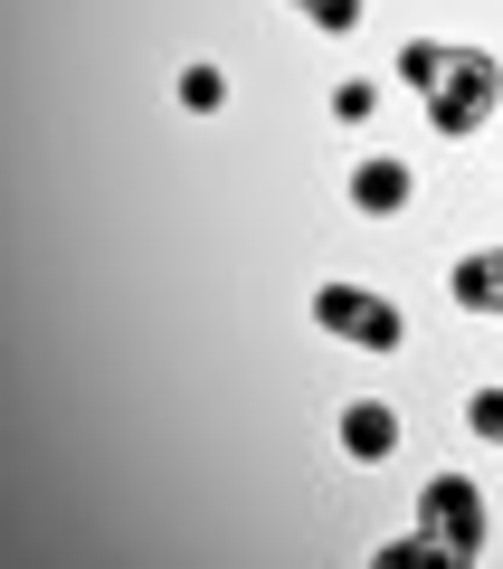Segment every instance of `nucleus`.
<instances>
[{
  "label": "nucleus",
  "instance_id": "obj_1",
  "mask_svg": "<svg viewBox=\"0 0 503 569\" xmlns=\"http://www.w3.org/2000/svg\"><path fill=\"white\" fill-rule=\"evenodd\" d=\"M418 531H437V541L456 550V560H475V550H484V531H494V522H484V493L465 485V475H437V485L418 493Z\"/></svg>",
  "mask_w": 503,
  "mask_h": 569
},
{
  "label": "nucleus",
  "instance_id": "obj_2",
  "mask_svg": "<svg viewBox=\"0 0 503 569\" xmlns=\"http://www.w3.org/2000/svg\"><path fill=\"white\" fill-rule=\"evenodd\" d=\"M314 323L343 332V342H362V351H400V305H381V295H362V284H323Z\"/></svg>",
  "mask_w": 503,
  "mask_h": 569
},
{
  "label": "nucleus",
  "instance_id": "obj_3",
  "mask_svg": "<svg viewBox=\"0 0 503 569\" xmlns=\"http://www.w3.org/2000/svg\"><path fill=\"white\" fill-rule=\"evenodd\" d=\"M343 456H352V466L400 456V408H389V399H352L343 408Z\"/></svg>",
  "mask_w": 503,
  "mask_h": 569
},
{
  "label": "nucleus",
  "instance_id": "obj_4",
  "mask_svg": "<svg viewBox=\"0 0 503 569\" xmlns=\"http://www.w3.org/2000/svg\"><path fill=\"white\" fill-rule=\"evenodd\" d=\"M408 190H418V181H408V162H400V152H371V162L352 171V209H362V219H400V209H408Z\"/></svg>",
  "mask_w": 503,
  "mask_h": 569
},
{
  "label": "nucleus",
  "instance_id": "obj_5",
  "mask_svg": "<svg viewBox=\"0 0 503 569\" xmlns=\"http://www.w3.org/2000/svg\"><path fill=\"white\" fill-rule=\"evenodd\" d=\"M456 305H465V313H503V247L456 266Z\"/></svg>",
  "mask_w": 503,
  "mask_h": 569
},
{
  "label": "nucleus",
  "instance_id": "obj_6",
  "mask_svg": "<svg viewBox=\"0 0 503 569\" xmlns=\"http://www.w3.org/2000/svg\"><path fill=\"white\" fill-rule=\"evenodd\" d=\"M181 104H190V114H219V104H228V77H219V67H181Z\"/></svg>",
  "mask_w": 503,
  "mask_h": 569
},
{
  "label": "nucleus",
  "instance_id": "obj_7",
  "mask_svg": "<svg viewBox=\"0 0 503 569\" xmlns=\"http://www.w3.org/2000/svg\"><path fill=\"white\" fill-rule=\"evenodd\" d=\"M446 560H456L446 541H389L381 550V569H446Z\"/></svg>",
  "mask_w": 503,
  "mask_h": 569
},
{
  "label": "nucleus",
  "instance_id": "obj_8",
  "mask_svg": "<svg viewBox=\"0 0 503 569\" xmlns=\"http://www.w3.org/2000/svg\"><path fill=\"white\" fill-rule=\"evenodd\" d=\"M314 29H362V0H295Z\"/></svg>",
  "mask_w": 503,
  "mask_h": 569
},
{
  "label": "nucleus",
  "instance_id": "obj_9",
  "mask_svg": "<svg viewBox=\"0 0 503 569\" xmlns=\"http://www.w3.org/2000/svg\"><path fill=\"white\" fill-rule=\"evenodd\" d=\"M371 104H381V86H333V114H343V123H362Z\"/></svg>",
  "mask_w": 503,
  "mask_h": 569
},
{
  "label": "nucleus",
  "instance_id": "obj_10",
  "mask_svg": "<svg viewBox=\"0 0 503 569\" xmlns=\"http://www.w3.org/2000/svg\"><path fill=\"white\" fill-rule=\"evenodd\" d=\"M465 418H475V437H503V389H475V408H465Z\"/></svg>",
  "mask_w": 503,
  "mask_h": 569
}]
</instances>
